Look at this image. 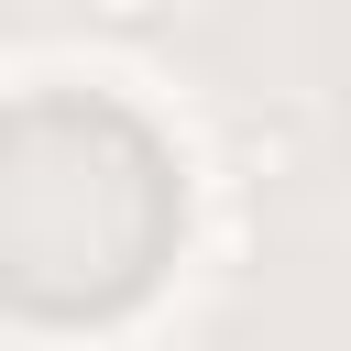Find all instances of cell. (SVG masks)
Instances as JSON below:
<instances>
[{"label": "cell", "mask_w": 351, "mask_h": 351, "mask_svg": "<svg viewBox=\"0 0 351 351\" xmlns=\"http://www.w3.org/2000/svg\"><path fill=\"white\" fill-rule=\"evenodd\" d=\"M0 241L11 296L33 318H110L165 274L176 165L110 99H22L0 154Z\"/></svg>", "instance_id": "cell-1"}]
</instances>
